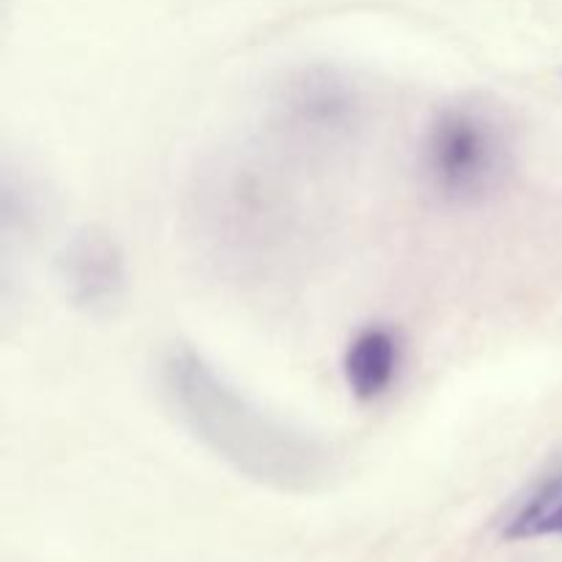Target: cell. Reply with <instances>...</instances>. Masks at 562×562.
<instances>
[{
	"mask_svg": "<svg viewBox=\"0 0 562 562\" xmlns=\"http://www.w3.org/2000/svg\"><path fill=\"white\" fill-rule=\"evenodd\" d=\"M162 384L187 431L250 481L305 494L333 477V459L322 445L263 415L190 346L170 349Z\"/></svg>",
	"mask_w": 562,
	"mask_h": 562,
	"instance_id": "obj_1",
	"label": "cell"
},
{
	"mask_svg": "<svg viewBox=\"0 0 562 562\" xmlns=\"http://www.w3.org/2000/svg\"><path fill=\"white\" fill-rule=\"evenodd\" d=\"M192 217L212 256L236 272H250L278 256L294 212L269 170L247 159H223L198 184Z\"/></svg>",
	"mask_w": 562,
	"mask_h": 562,
	"instance_id": "obj_2",
	"label": "cell"
},
{
	"mask_svg": "<svg viewBox=\"0 0 562 562\" xmlns=\"http://www.w3.org/2000/svg\"><path fill=\"white\" fill-rule=\"evenodd\" d=\"M514 162L505 121L481 102L437 110L420 140V173L448 206H477L503 190Z\"/></svg>",
	"mask_w": 562,
	"mask_h": 562,
	"instance_id": "obj_3",
	"label": "cell"
},
{
	"mask_svg": "<svg viewBox=\"0 0 562 562\" xmlns=\"http://www.w3.org/2000/svg\"><path fill=\"white\" fill-rule=\"evenodd\" d=\"M366 119V102L349 75L327 64L285 71L272 88V135L302 157H327L349 146Z\"/></svg>",
	"mask_w": 562,
	"mask_h": 562,
	"instance_id": "obj_4",
	"label": "cell"
},
{
	"mask_svg": "<svg viewBox=\"0 0 562 562\" xmlns=\"http://www.w3.org/2000/svg\"><path fill=\"white\" fill-rule=\"evenodd\" d=\"M58 280L75 307L91 316H108L126 294V256L113 234L82 228L58 256Z\"/></svg>",
	"mask_w": 562,
	"mask_h": 562,
	"instance_id": "obj_5",
	"label": "cell"
},
{
	"mask_svg": "<svg viewBox=\"0 0 562 562\" xmlns=\"http://www.w3.org/2000/svg\"><path fill=\"white\" fill-rule=\"evenodd\" d=\"M497 536L508 543L562 538V459L510 499L497 521Z\"/></svg>",
	"mask_w": 562,
	"mask_h": 562,
	"instance_id": "obj_6",
	"label": "cell"
},
{
	"mask_svg": "<svg viewBox=\"0 0 562 562\" xmlns=\"http://www.w3.org/2000/svg\"><path fill=\"white\" fill-rule=\"evenodd\" d=\"M401 340L390 327L373 324L349 340L344 355V379L360 404L384 398L398 382Z\"/></svg>",
	"mask_w": 562,
	"mask_h": 562,
	"instance_id": "obj_7",
	"label": "cell"
}]
</instances>
